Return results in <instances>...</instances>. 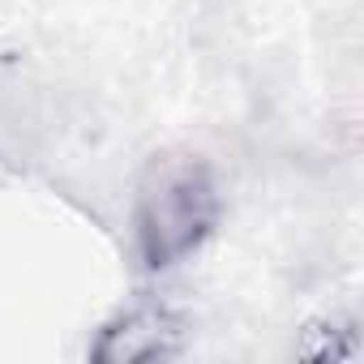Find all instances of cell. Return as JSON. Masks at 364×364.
Instances as JSON below:
<instances>
[{
  "label": "cell",
  "instance_id": "cell-1",
  "mask_svg": "<svg viewBox=\"0 0 364 364\" xmlns=\"http://www.w3.org/2000/svg\"><path fill=\"white\" fill-rule=\"evenodd\" d=\"M223 198L206 159H163L150 167L133 206V249L146 270L193 257L219 228Z\"/></svg>",
  "mask_w": 364,
  "mask_h": 364
},
{
  "label": "cell",
  "instance_id": "cell-2",
  "mask_svg": "<svg viewBox=\"0 0 364 364\" xmlns=\"http://www.w3.org/2000/svg\"><path fill=\"white\" fill-rule=\"evenodd\" d=\"M180 321L159 309V304H137L129 309L124 317H116L112 326L99 330V343L90 347L95 360L103 364H120V360H163V355H176L180 351Z\"/></svg>",
  "mask_w": 364,
  "mask_h": 364
}]
</instances>
